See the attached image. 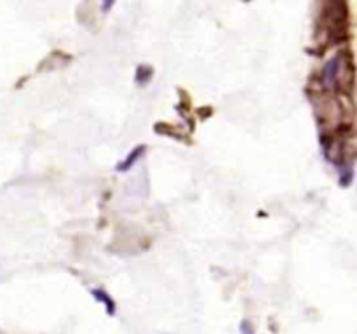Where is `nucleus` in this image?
I'll return each mask as SVG.
<instances>
[{
  "label": "nucleus",
  "instance_id": "1",
  "mask_svg": "<svg viewBox=\"0 0 357 334\" xmlns=\"http://www.w3.org/2000/svg\"><path fill=\"white\" fill-rule=\"evenodd\" d=\"M145 150H146V146H145V145H139V146H136V148L132 150L131 153H129V155H128V159H126V160H122V162H119V164H117V167H115V169H117L119 173H128V170L131 169V167L135 166V164L138 162L139 159H142V157H143V153H145Z\"/></svg>",
  "mask_w": 357,
  "mask_h": 334
},
{
  "label": "nucleus",
  "instance_id": "2",
  "mask_svg": "<svg viewBox=\"0 0 357 334\" xmlns=\"http://www.w3.org/2000/svg\"><path fill=\"white\" fill-rule=\"evenodd\" d=\"M338 66H340V58H333L326 65V70H324V84H326L328 87L335 86V82H337Z\"/></svg>",
  "mask_w": 357,
  "mask_h": 334
},
{
  "label": "nucleus",
  "instance_id": "3",
  "mask_svg": "<svg viewBox=\"0 0 357 334\" xmlns=\"http://www.w3.org/2000/svg\"><path fill=\"white\" fill-rule=\"evenodd\" d=\"M91 294H93L94 298L98 299V301L103 303L105 308H107V312L110 313V315H114V313H115V301L110 298V296L107 294V292L103 291V289H91Z\"/></svg>",
  "mask_w": 357,
  "mask_h": 334
},
{
  "label": "nucleus",
  "instance_id": "4",
  "mask_svg": "<svg viewBox=\"0 0 357 334\" xmlns=\"http://www.w3.org/2000/svg\"><path fill=\"white\" fill-rule=\"evenodd\" d=\"M152 75H153L152 66L139 65L138 70H136V73H135V80L138 86H145V84H149V80L152 79Z\"/></svg>",
  "mask_w": 357,
  "mask_h": 334
},
{
  "label": "nucleus",
  "instance_id": "5",
  "mask_svg": "<svg viewBox=\"0 0 357 334\" xmlns=\"http://www.w3.org/2000/svg\"><path fill=\"white\" fill-rule=\"evenodd\" d=\"M241 333H243V334H255L253 326H251L250 320H243V324H241Z\"/></svg>",
  "mask_w": 357,
  "mask_h": 334
}]
</instances>
